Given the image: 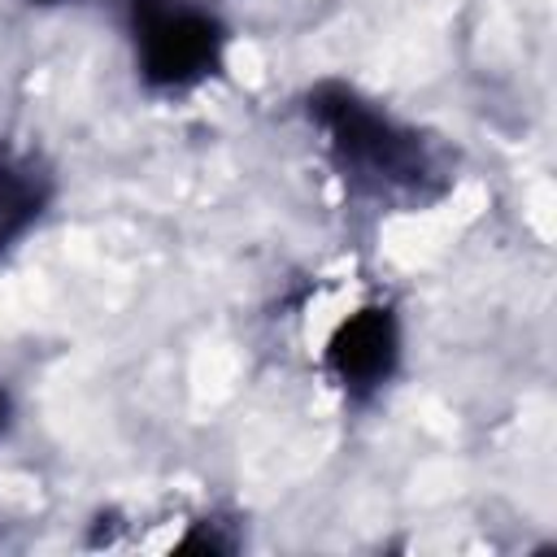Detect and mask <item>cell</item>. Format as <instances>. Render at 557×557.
I'll use <instances>...</instances> for the list:
<instances>
[{"instance_id": "6", "label": "cell", "mask_w": 557, "mask_h": 557, "mask_svg": "<svg viewBox=\"0 0 557 557\" xmlns=\"http://www.w3.org/2000/svg\"><path fill=\"white\" fill-rule=\"evenodd\" d=\"M30 4H61V0H30Z\"/></svg>"}, {"instance_id": "2", "label": "cell", "mask_w": 557, "mask_h": 557, "mask_svg": "<svg viewBox=\"0 0 557 557\" xmlns=\"http://www.w3.org/2000/svg\"><path fill=\"white\" fill-rule=\"evenodd\" d=\"M135 61L148 87L178 91L209 78L222 65L226 30L222 22L191 0H131Z\"/></svg>"}, {"instance_id": "3", "label": "cell", "mask_w": 557, "mask_h": 557, "mask_svg": "<svg viewBox=\"0 0 557 557\" xmlns=\"http://www.w3.org/2000/svg\"><path fill=\"white\" fill-rule=\"evenodd\" d=\"M400 361V326L383 305L348 313L326 339V370L348 396L379 392Z\"/></svg>"}, {"instance_id": "5", "label": "cell", "mask_w": 557, "mask_h": 557, "mask_svg": "<svg viewBox=\"0 0 557 557\" xmlns=\"http://www.w3.org/2000/svg\"><path fill=\"white\" fill-rule=\"evenodd\" d=\"M9 418H13V405H9V392L0 387V431L9 426Z\"/></svg>"}, {"instance_id": "4", "label": "cell", "mask_w": 557, "mask_h": 557, "mask_svg": "<svg viewBox=\"0 0 557 557\" xmlns=\"http://www.w3.org/2000/svg\"><path fill=\"white\" fill-rule=\"evenodd\" d=\"M48 205V174L22 157L0 148V252H9L44 213Z\"/></svg>"}, {"instance_id": "1", "label": "cell", "mask_w": 557, "mask_h": 557, "mask_svg": "<svg viewBox=\"0 0 557 557\" xmlns=\"http://www.w3.org/2000/svg\"><path fill=\"white\" fill-rule=\"evenodd\" d=\"M309 117L326 135L331 161L352 187L374 196H400L422 191V183L431 178V161L418 135L396 126L387 113L370 109L357 91L339 83H322L318 91H309Z\"/></svg>"}]
</instances>
